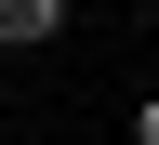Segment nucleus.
<instances>
[{"mask_svg":"<svg viewBox=\"0 0 159 145\" xmlns=\"http://www.w3.org/2000/svg\"><path fill=\"white\" fill-rule=\"evenodd\" d=\"M80 0H0V53H40V40H66Z\"/></svg>","mask_w":159,"mask_h":145,"instance_id":"nucleus-1","label":"nucleus"},{"mask_svg":"<svg viewBox=\"0 0 159 145\" xmlns=\"http://www.w3.org/2000/svg\"><path fill=\"white\" fill-rule=\"evenodd\" d=\"M133 145H159V92H133Z\"/></svg>","mask_w":159,"mask_h":145,"instance_id":"nucleus-2","label":"nucleus"}]
</instances>
